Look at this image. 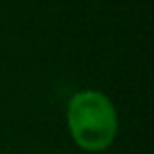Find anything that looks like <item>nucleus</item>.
I'll list each match as a JSON object with an SVG mask.
<instances>
[{"label":"nucleus","instance_id":"obj_1","mask_svg":"<svg viewBox=\"0 0 154 154\" xmlns=\"http://www.w3.org/2000/svg\"><path fill=\"white\" fill-rule=\"evenodd\" d=\"M67 127L74 143L87 152L109 149L118 134V114L109 96L87 89L67 103Z\"/></svg>","mask_w":154,"mask_h":154}]
</instances>
